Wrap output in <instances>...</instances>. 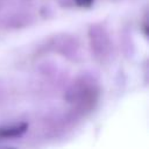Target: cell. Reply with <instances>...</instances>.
<instances>
[{
	"mask_svg": "<svg viewBox=\"0 0 149 149\" xmlns=\"http://www.w3.org/2000/svg\"><path fill=\"white\" fill-rule=\"evenodd\" d=\"M27 130V123H21L16 126H10V127H5L0 128V137H16L23 134Z\"/></svg>",
	"mask_w": 149,
	"mask_h": 149,
	"instance_id": "1",
	"label": "cell"
},
{
	"mask_svg": "<svg viewBox=\"0 0 149 149\" xmlns=\"http://www.w3.org/2000/svg\"><path fill=\"white\" fill-rule=\"evenodd\" d=\"M77 2L78 6H81V7H88L92 5L93 0H74Z\"/></svg>",
	"mask_w": 149,
	"mask_h": 149,
	"instance_id": "2",
	"label": "cell"
}]
</instances>
